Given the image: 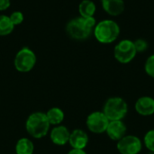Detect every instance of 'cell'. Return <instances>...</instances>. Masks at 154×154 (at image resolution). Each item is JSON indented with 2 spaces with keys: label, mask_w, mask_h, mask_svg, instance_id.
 <instances>
[{
  "label": "cell",
  "mask_w": 154,
  "mask_h": 154,
  "mask_svg": "<svg viewBox=\"0 0 154 154\" xmlns=\"http://www.w3.org/2000/svg\"><path fill=\"white\" fill-rule=\"evenodd\" d=\"M97 24L95 17H77L70 20L66 25L68 34L75 40L88 39Z\"/></svg>",
  "instance_id": "1"
},
{
  "label": "cell",
  "mask_w": 154,
  "mask_h": 154,
  "mask_svg": "<svg viewBox=\"0 0 154 154\" xmlns=\"http://www.w3.org/2000/svg\"><path fill=\"white\" fill-rule=\"evenodd\" d=\"M120 34L119 24L110 19L102 20L94 28V35L97 42L103 44H109L117 40Z\"/></svg>",
  "instance_id": "2"
},
{
  "label": "cell",
  "mask_w": 154,
  "mask_h": 154,
  "mask_svg": "<svg viewBox=\"0 0 154 154\" xmlns=\"http://www.w3.org/2000/svg\"><path fill=\"white\" fill-rule=\"evenodd\" d=\"M50 125L46 114L42 112H35L30 115L25 123L27 133L36 139L45 136L50 130Z\"/></svg>",
  "instance_id": "3"
},
{
  "label": "cell",
  "mask_w": 154,
  "mask_h": 154,
  "mask_svg": "<svg viewBox=\"0 0 154 154\" xmlns=\"http://www.w3.org/2000/svg\"><path fill=\"white\" fill-rule=\"evenodd\" d=\"M103 113L109 121L123 120L128 113V105L120 97H111L105 102Z\"/></svg>",
  "instance_id": "4"
},
{
  "label": "cell",
  "mask_w": 154,
  "mask_h": 154,
  "mask_svg": "<svg viewBox=\"0 0 154 154\" xmlns=\"http://www.w3.org/2000/svg\"><path fill=\"white\" fill-rule=\"evenodd\" d=\"M14 67L22 73L31 71L36 64V55L28 47L22 48L14 57Z\"/></svg>",
  "instance_id": "5"
},
{
  "label": "cell",
  "mask_w": 154,
  "mask_h": 154,
  "mask_svg": "<svg viewBox=\"0 0 154 154\" xmlns=\"http://www.w3.org/2000/svg\"><path fill=\"white\" fill-rule=\"evenodd\" d=\"M136 54L137 51L134 42L128 39L120 41L114 49V56L116 60L122 64L130 63L135 58Z\"/></svg>",
  "instance_id": "6"
},
{
  "label": "cell",
  "mask_w": 154,
  "mask_h": 154,
  "mask_svg": "<svg viewBox=\"0 0 154 154\" xmlns=\"http://www.w3.org/2000/svg\"><path fill=\"white\" fill-rule=\"evenodd\" d=\"M142 140L133 134H126L116 143V149L120 154H139L143 150Z\"/></svg>",
  "instance_id": "7"
},
{
  "label": "cell",
  "mask_w": 154,
  "mask_h": 154,
  "mask_svg": "<svg viewBox=\"0 0 154 154\" xmlns=\"http://www.w3.org/2000/svg\"><path fill=\"white\" fill-rule=\"evenodd\" d=\"M109 120L103 111H95L89 114L87 117L86 125L88 129L96 134L106 133L109 124Z\"/></svg>",
  "instance_id": "8"
},
{
  "label": "cell",
  "mask_w": 154,
  "mask_h": 154,
  "mask_svg": "<svg viewBox=\"0 0 154 154\" xmlns=\"http://www.w3.org/2000/svg\"><path fill=\"white\" fill-rule=\"evenodd\" d=\"M126 132L127 126L123 120L110 121L106 131L107 136L115 142H118L124 136H125Z\"/></svg>",
  "instance_id": "9"
},
{
  "label": "cell",
  "mask_w": 154,
  "mask_h": 154,
  "mask_svg": "<svg viewBox=\"0 0 154 154\" xmlns=\"http://www.w3.org/2000/svg\"><path fill=\"white\" fill-rule=\"evenodd\" d=\"M135 111L142 116H151L154 115V98L150 96L139 97L134 104Z\"/></svg>",
  "instance_id": "10"
},
{
  "label": "cell",
  "mask_w": 154,
  "mask_h": 154,
  "mask_svg": "<svg viewBox=\"0 0 154 154\" xmlns=\"http://www.w3.org/2000/svg\"><path fill=\"white\" fill-rule=\"evenodd\" d=\"M69 143L72 149L84 150L88 143V135L85 131L81 129H76L70 133Z\"/></svg>",
  "instance_id": "11"
},
{
  "label": "cell",
  "mask_w": 154,
  "mask_h": 154,
  "mask_svg": "<svg viewBox=\"0 0 154 154\" xmlns=\"http://www.w3.org/2000/svg\"><path fill=\"white\" fill-rule=\"evenodd\" d=\"M70 132L64 125H57L51 131V140L56 145H65L69 143Z\"/></svg>",
  "instance_id": "12"
},
{
  "label": "cell",
  "mask_w": 154,
  "mask_h": 154,
  "mask_svg": "<svg viewBox=\"0 0 154 154\" xmlns=\"http://www.w3.org/2000/svg\"><path fill=\"white\" fill-rule=\"evenodd\" d=\"M103 9L112 16L120 15L125 11L124 0H101Z\"/></svg>",
  "instance_id": "13"
},
{
  "label": "cell",
  "mask_w": 154,
  "mask_h": 154,
  "mask_svg": "<svg viewBox=\"0 0 154 154\" xmlns=\"http://www.w3.org/2000/svg\"><path fill=\"white\" fill-rule=\"evenodd\" d=\"M96 10L97 6L91 0H83L79 5V12L82 17H93Z\"/></svg>",
  "instance_id": "14"
},
{
  "label": "cell",
  "mask_w": 154,
  "mask_h": 154,
  "mask_svg": "<svg viewBox=\"0 0 154 154\" xmlns=\"http://www.w3.org/2000/svg\"><path fill=\"white\" fill-rule=\"evenodd\" d=\"M34 151V145L28 138H21L18 140L15 145L16 154H32Z\"/></svg>",
  "instance_id": "15"
},
{
  "label": "cell",
  "mask_w": 154,
  "mask_h": 154,
  "mask_svg": "<svg viewBox=\"0 0 154 154\" xmlns=\"http://www.w3.org/2000/svg\"><path fill=\"white\" fill-rule=\"evenodd\" d=\"M46 116L50 125H59L64 120V113L60 108L58 107H52L48 110V112L46 113Z\"/></svg>",
  "instance_id": "16"
},
{
  "label": "cell",
  "mask_w": 154,
  "mask_h": 154,
  "mask_svg": "<svg viewBox=\"0 0 154 154\" xmlns=\"http://www.w3.org/2000/svg\"><path fill=\"white\" fill-rule=\"evenodd\" d=\"M14 29L9 16L0 14V36H7L13 32Z\"/></svg>",
  "instance_id": "17"
},
{
  "label": "cell",
  "mask_w": 154,
  "mask_h": 154,
  "mask_svg": "<svg viewBox=\"0 0 154 154\" xmlns=\"http://www.w3.org/2000/svg\"><path fill=\"white\" fill-rule=\"evenodd\" d=\"M143 144L150 152H154V129H151L143 136Z\"/></svg>",
  "instance_id": "18"
},
{
  "label": "cell",
  "mask_w": 154,
  "mask_h": 154,
  "mask_svg": "<svg viewBox=\"0 0 154 154\" xmlns=\"http://www.w3.org/2000/svg\"><path fill=\"white\" fill-rule=\"evenodd\" d=\"M144 70L149 77L154 79V54L148 57L146 60L144 64Z\"/></svg>",
  "instance_id": "19"
},
{
  "label": "cell",
  "mask_w": 154,
  "mask_h": 154,
  "mask_svg": "<svg viewBox=\"0 0 154 154\" xmlns=\"http://www.w3.org/2000/svg\"><path fill=\"white\" fill-rule=\"evenodd\" d=\"M9 18H10L12 23L14 24V26H16V25L21 24L23 22V19H24L23 13L20 12V11H14V12H13L9 15Z\"/></svg>",
  "instance_id": "20"
},
{
  "label": "cell",
  "mask_w": 154,
  "mask_h": 154,
  "mask_svg": "<svg viewBox=\"0 0 154 154\" xmlns=\"http://www.w3.org/2000/svg\"><path fill=\"white\" fill-rule=\"evenodd\" d=\"M134 43L137 53L138 52H144L149 47L148 42L143 39H137L135 42H134Z\"/></svg>",
  "instance_id": "21"
},
{
  "label": "cell",
  "mask_w": 154,
  "mask_h": 154,
  "mask_svg": "<svg viewBox=\"0 0 154 154\" xmlns=\"http://www.w3.org/2000/svg\"><path fill=\"white\" fill-rule=\"evenodd\" d=\"M11 5L10 0H0V11H5L9 8Z\"/></svg>",
  "instance_id": "22"
},
{
  "label": "cell",
  "mask_w": 154,
  "mask_h": 154,
  "mask_svg": "<svg viewBox=\"0 0 154 154\" xmlns=\"http://www.w3.org/2000/svg\"><path fill=\"white\" fill-rule=\"evenodd\" d=\"M68 154H87V152L84 150H79V149H72L70 150Z\"/></svg>",
  "instance_id": "23"
},
{
  "label": "cell",
  "mask_w": 154,
  "mask_h": 154,
  "mask_svg": "<svg viewBox=\"0 0 154 154\" xmlns=\"http://www.w3.org/2000/svg\"><path fill=\"white\" fill-rule=\"evenodd\" d=\"M149 154H154V152H149Z\"/></svg>",
  "instance_id": "24"
}]
</instances>
